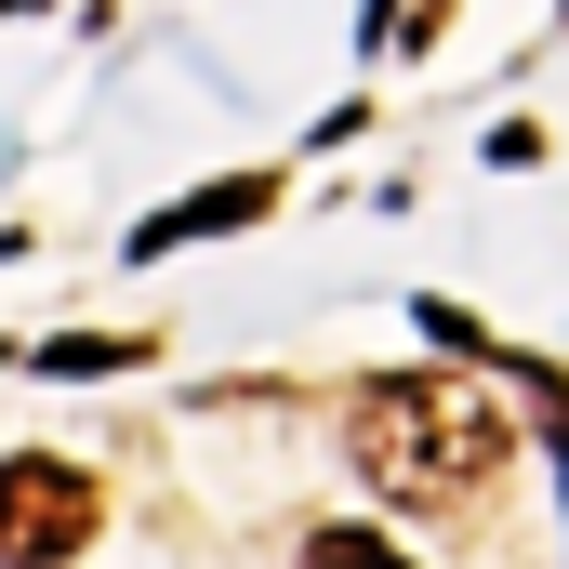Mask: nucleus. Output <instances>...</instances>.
Masks as SVG:
<instances>
[{"mask_svg":"<svg viewBox=\"0 0 569 569\" xmlns=\"http://www.w3.org/2000/svg\"><path fill=\"white\" fill-rule=\"evenodd\" d=\"M266 199H279L266 172H239V186H212V199H172L159 226H133V252H172V239H226V226H252Z\"/></svg>","mask_w":569,"mask_h":569,"instance_id":"obj_3","label":"nucleus"},{"mask_svg":"<svg viewBox=\"0 0 569 569\" xmlns=\"http://www.w3.org/2000/svg\"><path fill=\"white\" fill-rule=\"evenodd\" d=\"M146 345L133 331H67V345H40V371H67V385H93V371H133Z\"/></svg>","mask_w":569,"mask_h":569,"instance_id":"obj_4","label":"nucleus"},{"mask_svg":"<svg viewBox=\"0 0 569 569\" xmlns=\"http://www.w3.org/2000/svg\"><path fill=\"white\" fill-rule=\"evenodd\" d=\"M107 530V490L53 450H13L0 463V569H67L80 543Z\"/></svg>","mask_w":569,"mask_h":569,"instance_id":"obj_2","label":"nucleus"},{"mask_svg":"<svg viewBox=\"0 0 569 569\" xmlns=\"http://www.w3.org/2000/svg\"><path fill=\"white\" fill-rule=\"evenodd\" d=\"M305 569H411L385 530H305Z\"/></svg>","mask_w":569,"mask_h":569,"instance_id":"obj_5","label":"nucleus"},{"mask_svg":"<svg viewBox=\"0 0 569 569\" xmlns=\"http://www.w3.org/2000/svg\"><path fill=\"white\" fill-rule=\"evenodd\" d=\"M517 425L463 385V371H385L345 398V463L385 490V503H477L503 477Z\"/></svg>","mask_w":569,"mask_h":569,"instance_id":"obj_1","label":"nucleus"}]
</instances>
